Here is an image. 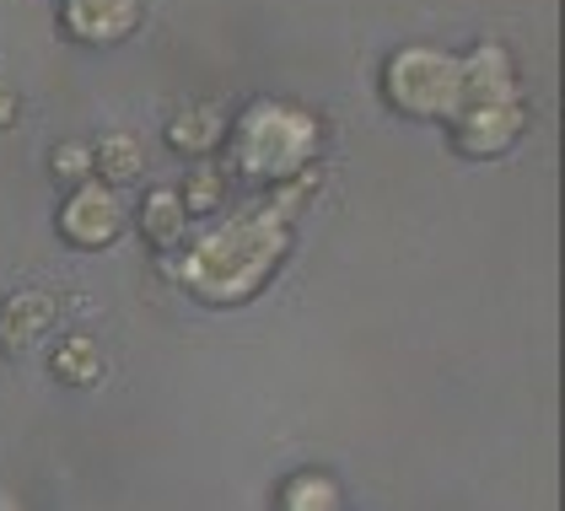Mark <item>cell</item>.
<instances>
[{
	"instance_id": "6da1fadb",
	"label": "cell",
	"mask_w": 565,
	"mask_h": 511,
	"mask_svg": "<svg viewBox=\"0 0 565 511\" xmlns=\"http://www.w3.org/2000/svg\"><path fill=\"white\" fill-rule=\"evenodd\" d=\"M280 258H286V221H280V205H264V211L211 226L183 254L178 275L200 301H243L275 275Z\"/></svg>"
},
{
	"instance_id": "7a4b0ae2",
	"label": "cell",
	"mask_w": 565,
	"mask_h": 511,
	"mask_svg": "<svg viewBox=\"0 0 565 511\" xmlns=\"http://www.w3.org/2000/svg\"><path fill=\"white\" fill-rule=\"evenodd\" d=\"M463 65V97L452 114V140L469 157H490L507 151L522 135V92L512 76V54L495 43H479Z\"/></svg>"
},
{
	"instance_id": "3957f363",
	"label": "cell",
	"mask_w": 565,
	"mask_h": 511,
	"mask_svg": "<svg viewBox=\"0 0 565 511\" xmlns=\"http://www.w3.org/2000/svg\"><path fill=\"white\" fill-rule=\"evenodd\" d=\"M318 151V119L297 103H254L232 129V172L243 183H280L302 172Z\"/></svg>"
},
{
	"instance_id": "277c9868",
	"label": "cell",
	"mask_w": 565,
	"mask_h": 511,
	"mask_svg": "<svg viewBox=\"0 0 565 511\" xmlns=\"http://www.w3.org/2000/svg\"><path fill=\"white\" fill-rule=\"evenodd\" d=\"M383 92L398 114L415 119H452L458 97H463V65L452 54H441L431 43H409L398 49L383 71Z\"/></svg>"
},
{
	"instance_id": "5b68a950",
	"label": "cell",
	"mask_w": 565,
	"mask_h": 511,
	"mask_svg": "<svg viewBox=\"0 0 565 511\" xmlns=\"http://www.w3.org/2000/svg\"><path fill=\"white\" fill-rule=\"evenodd\" d=\"M119 226H125V205H119V189H114V183H82V189L65 200V211H60V232H65L71 243H82V248L114 243Z\"/></svg>"
},
{
	"instance_id": "8992f818",
	"label": "cell",
	"mask_w": 565,
	"mask_h": 511,
	"mask_svg": "<svg viewBox=\"0 0 565 511\" xmlns=\"http://www.w3.org/2000/svg\"><path fill=\"white\" fill-rule=\"evenodd\" d=\"M140 22V0H65V28L82 43H119Z\"/></svg>"
},
{
	"instance_id": "52a82bcc",
	"label": "cell",
	"mask_w": 565,
	"mask_h": 511,
	"mask_svg": "<svg viewBox=\"0 0 565 511\" xmlns=\"http://www.w3.org/2000/svg\"><path fill=\"white\" fill-rule=\"evenodd\" d=\"M49 323H54V301L44 291H17V297L0 307V350L6 355L33 350L39 334H49Z\"/></svg>"
},
{
	"instance_id": "ba28073f",
	"label": "cell",
	"mask_w": 565,
	"mask_h": 511,
	"mask_svg": "<svg viewBox=\"0 0 565 511\" xmlns=\"http://www.w3.org/2000/svg\"><path fill=\"white\" fill-rule=\"evenodd\" d=\"M183 221H189V211H183V200H178L173 189H151V194H146L140 226H146V237H151L157 248H173L178 237H183Z\"/></svg>"
},
{
	"instance_id": "9c48e42d",
	"label": "cell",
	"mask_w": 565,
	"mask_h": 511,
	"mask_svg": "<svg viewBox=\"0 0 565 511\" xmlns=\"http://www.w3.org/2000/svg\"><path fill=\"white\" fill-rule=\"evenodd\" d=\"M280 511H340V490L323 473H297L280 485Z\"/></svg>"
},
{
	"instance_id": "30bf717a",
	"label": "cell",
	"mask_w": 565,
	"mask_h": 511,
	"mask_svg": "<svg viewBox=\"0 0 565 511\" xmlns=\"http://www.w3.org/2000/svg\"><path fill=\"white\" fill-rule=\"evenodd\" d=\"M54 372H60V383L92 387L97 377H103V355H97V344H92V340L71 334V340L60 344V355H54Z\"/></svg>"
},
{
	"instance_id": "8fae6325",
	"label": "cell",
	"mask_w": 565,
	"mask_h": 511,
	"mask_svg": "<svg viewBox=\"0 0 565 511\" xmlns=\"http://www.w3.org/2000/svg\"><path fill=\"white\" fill-rule=\"evenodd\" d=\"M92 168H103L114 183H125V178H135L140 172V140L135 135H108V140H97V151H92Z\"/></svg>"
},
{
	"instance_id": "7c38bea8",
	"label": "cell",
	"mask_w": 565,
	"mask_h": 511,
	"mask_svg": "<svg viewBox=\"0 0 565 511\" xmlns=\"http://www.w3.org/2000/svg\"><path fill=\"white\" fill-rule=\"evenodd\" d=\"M216 135H221L216 108H189V114H178L168 125V140L178 151H205V146H216Z\"/></svg>"
},
{
	"instance_id": "4fadbf2b",
	"label": "cell",
	"mask_w": 565,
	"mask_h": 511,
	"mask_svg": "<svg viewBox=\"0 0 565 511\" xmlns=\"http://www.w3.org/2000/svg\"><path fill=\"white\" fill-rule=\"evenodd\" d=\"M221 194H226V172H216V168H205L178 200H183V211H216L221 205Z\"/></svg>"
},
{
	"instance_id": "5bb4252c",
	"label": "cell",
	"mask_w": 565,
	"mask_h": 511,
	"mask_svg": "<svg viewBox=\"0 0 565 511\" xmlns=\"http://www.w3.org/2000/svg\"><path fill=\"white\" fill-rule=\"evenodd\" d=\"M54 172H60V178H87L92 151L87 146H60V151H54Z\"/></svg>"
},
{
	"instance_id": "9a60e30c",
	"label": "cell",
	"mask_w": 565,
	"mask_h": 511,
	"mask_svg": "<svg viewBox=\"0 0 565 511\" xmlns=\"http://www.w3.org/2000/svg\"><path fill=\"white\" fill-rule=\"evenodd\" d=\"M11 119H17V92H11V82L0 76V129L11 125Z\"/></svg>"
}]
</instances>
